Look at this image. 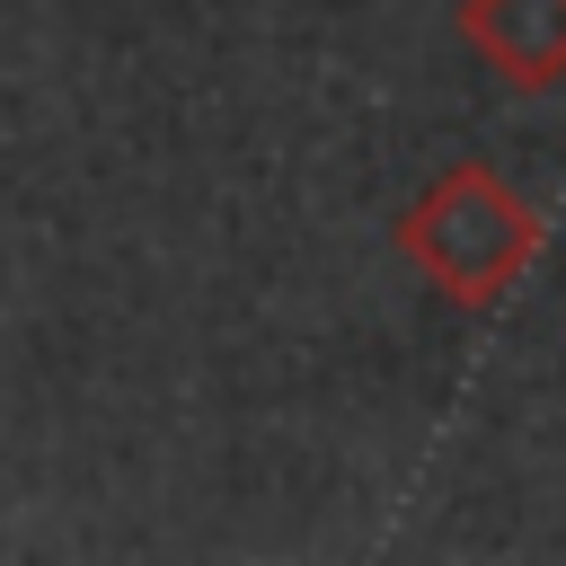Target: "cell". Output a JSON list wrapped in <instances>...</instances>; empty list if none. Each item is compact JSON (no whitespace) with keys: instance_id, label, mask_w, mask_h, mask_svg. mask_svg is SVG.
<instances>
[{"instance_id":"obj_2","label":"cell","mask_w":566,"mask_h":566,"mask_svg":"<svg viewBox=\"0 0 566 566\" xmlns=\"http://www.w3.org/2000/svg\"><path fill=\"white\" fill-rule=\"evenodd\" d=\"M460 44L504 88H557L566 80V0H460Z\"/></svg>"},{"instance_id":"obj_1","label":"cell","mask_w":566,"mask_h":566,"mask_svg":"<svg viewBox=\"0 0 566 566\" xmlns=\"http://www.w3.org/2000/svg\"><path fill=\"white\" fill-rule=\"evenodd\" d=\"M398 256L460 310L504 301L531 256H539V212L513 177H495L486 159H451L442 177H424V195L398 212Z\"/></svg>"}]
</instances>
